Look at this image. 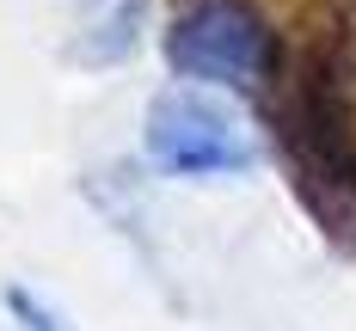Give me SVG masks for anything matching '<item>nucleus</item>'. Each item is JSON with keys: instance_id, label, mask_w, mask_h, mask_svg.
I'll list each match as a JSON object with an SVG mask.
<instances>
[{"instance_id": "obj_1", "label": "nucleus", "mask_w": 356, "mask_h": 331, "mask_svg": "<svg viewBox=\"0 0 356 331\" xmlns=\"http://www.w3.org/2000/svg\"><path fill=\"white\" fill-rule=\"evenodd\" d=\"M270 123L289 178L332 239L356 246V12L325 6L277 74Z\"/></svg>"}, {"instance_id": "obj_2", "label": "nucleus", "mask_w": 356, "mask_h": 331, "mask_svg": "<svg viewBox=\"0 0 356 331\" xmlns=\"http://www.w3.org/2000/svg\"><path fill=\"white\" fill-rule=\"evenodd\" d=\"M166 62L184 80L264 92L283 74V43L252 0H184V12L166 31Z\"/></svg>"}, {"instance_id": "obj_3", "label": "nucleus", "mask_w": 356, "mask_h": 331, "mask_svg": "<svg viewBox=\"0 0 356 331\" xmlns=\"http://www.w3.org/2000/svg\"><path fill=\"white\" fill-rule=\"evenodd\" d=\"M147 153L166 172H184V178L246 172L252 166V142L240 135V123L227 110L191 99V92H160L147 105Z\"/></svg>"}, {"instance_id": "obj_4", "label": "nucleus", "mask_w": 356, "mask_h": 331, "mask_svg": "<svg viewBox=\"0 0 356 331\" xmlns=\"http://www.w3.org/2000/svg\"><path fill=\"white\" fill-rule=\"evenodd\" d=\"M6 313L19 319V331H62V319H56V313H49L31 289H19V282L6 289Z\"/></svg>"}]
</instances>
